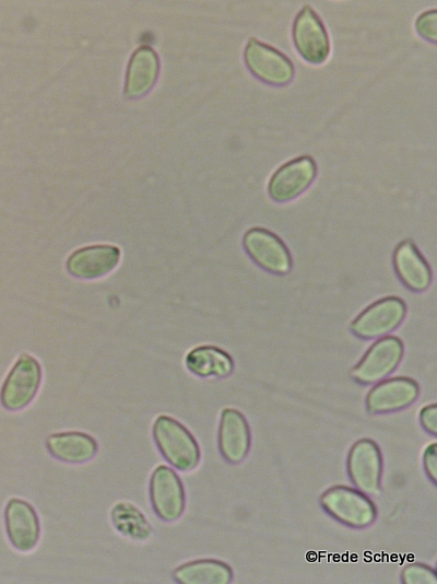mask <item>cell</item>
Instances as JSON below:
<instances>
[{"mask_svg": "<svg viewBox=\"0 0 437 584\" xmlns=\"http://www.w3.org/2000/svg\"><path fill=\"white\" fill-rule=\"evenodd\" d=\"M152 433L160 453L170 466L181 471H190L199 465V444L179 421L161 414L153 423Z\"/></svg>", "mask_w": 437, "mask_h": 584, "instance_id": "cell-1", "label": "cell"}, {"mask_svg": "<svg viewBox=\"0 0 437 584\" xmlns=\"http://www.w3.org/2000/svg\"><path fill=\"white\" fill-rule=\"evenodd\" d=\"M173 577L180 584H228L233 580V570L221 560L199 559L177 567Z\"/></svg>", "mask_w": 437, "mask_h": 584, "instance_id": "cell-20", "label": "cell"}, {"mask_svg": "<svg viewBox=\"0 0 437 584\" xmlns=\"http://www.w3.org/2000/svg\"><path fill=\"white\" fill-rule=\"evenodd\" d=\"M322 510L336 522L355 529H363L377 518L373 500L356 488L336 484L328 488L319 498Z\"/></svg>", "mask_w": 437, "mask_h": 584, "instance_id": "cell-2", "label": "cell"}, {"mask_svg": "<svg viewBox=\"0 0 437 584\" xmlns=\"http://www.w3.org/2000/svg\"><path fill=\"white\" fill-rule=\"evenodd\" d=\"M187 369L199 377H226L234 371L233 358L223 349L204 344L191 349L185 359Z\"/></svg>", "mask_w": 437, "mask_h": 584, "instance_id": "cell-19", "label": "cell"}, {"mask_svg": "<svg viewBox=\"0 0 437 584\" xmlns=\"http://www.w3.org/2000/svg\"><path fill=\"white\" fill-rule=\"evenodd\" d=\"M115 245L95 244L74 250L66 261L67 271L79 279H97L113 271L120 260Z\"/></svg>", "mask_w": 437, "mask_h": 584, "instance_id": "cell-14", "label": "cell"}, {"mask_svg": "<svg viewBox=\"0 0 437 584\" xmlns=\"http://www.w3.org/2000/svg\"><path fill=\"white\" fill-rule=\"evenodd\" d=\"M217 445L222 457L229 464L241 463L251 446V432L245 416L237 409H223L218 423Z\"/></svg>", "mask_w": 437, "mask_h": 584, "instance_id": "cell-13", "label": "cell"}, {"mask_svg": "<svg viewBox=\"0 0 437 584\" xmlns=\"http://www.w3.org/2000/svg\"><path fill=\"white\" fill-rule=\"evenodd\" d=\"M157 54L149 46L138 48L131 56L126 74L125 95L130 98L147 93L158 75Z\"/></svg>", "mask_w": 437, "mask_h": 584, "instance_id": "cell-17", "label": "cell"}, {"mask_svg": "<svg viewBox=\"0 0 437 584\" xmlns=\"http://www.w3.org/2000/svg\"><path fill=\"white\" fill-rule=\"evenodd\" d=\"M405 314L406 306L400 297L387 296L359 313L351 323L350 329L362 339L380 338L398 328Z\"/></svg>", "mask_w": 437, "mask_h": 584, "instance_id": "cell-6", "label": "cell"}, {"mask_svg": "<svg viewBox=\"0 0 437 584\" xmlns=\"http://www.w3.org/2000/svg\"><path fill=\"white\" fill-rule=\"evenodd\" d=\"M110 517L115 528L130 539L143 541L152 534V527L144 514L130 502L116 503Z\"/></svg>", "mask_w": 437, "mask_h": 584, "instance_id": "cell-21", "label": "cell"}, {"mask_svg": "<svg viewBox=\"0 0 437 584\" xmlns=\"http://www.w3.org/2000/svg\"><path fill=\"white\" fill-rule=\"evenodd\" d=\"M416 32L425 39L433 43L437 37V12L436 10L423 12L415 22Z\"/></svg>", "mask_w": 437, "mask_h": 584, "instance_id": "cell-23", "label": "cell"}, {"mask_svg": "<svg viewBox=\"0 0 437 584\" xmlns=\"http://www.w3.org/2000/svg\"><path fill=\"white\" fill-rule=\"evenodd\" d=\"M315 176L316 164L310 156L293 159L271 176L268 192L277 202L293 200L310 186Z\"/></svg>", "mask_w": 437, "mask_h": 584, "instance_id": "cell-12", "label": "cell"}, {"mask_svg": "<svg viewBox=\"0 0 437 584\" xmlns=\"http://www.w3.org/2000/svg\"><path fill=\"white\" fill-rule=\"evenodd\" d=\"M423 467L427 478L434 486L437 482V444L433 442L423 453Z\"/></svg>", "mask_w": 437, "mask_h": 584, "instance_id": "cell-24", "label": "cell"}, {"mask_svg": "<svg viewBox=\"0 0 437 584\" xmlns=\"http://www.w3.org/2000/svg\"><path fill=\"white\" fill-rule=\"evenodd\" d=\"M393 267L401 282L414 292L425 291L432 282L429 265L411 240L395 247Z\"/></svg>", "mask_w": 437, "mask_h": 584, "instance_id": "cell-16", "label": "cell"}, {"mask_svg": "<svg viewBox=\"0 0 437 584\" xmlns=\"http://www.w3.org/2000/svg\"><path fill=\"white\" fill-rule=\"evenodd\" d=\"M4 525L11 545L23 552L38 542L40 525L35 509L21 499H10L4 510Z\"/></svg>", "mask_w": 437, "mask_h": 584, "instance_id": "cell-15", "label": "cell"}, {"mask_svg": "<svg viewBox=\"0 0 437 584\" xmlns=\"http://www.w3.org/2000/svg\"><path fill=\"white\" fill-rule=\"evenodd\" d=\"M42 382L39 362L28 353H22L9 371L0 389V402L10 411H17L31 404Z\"/></svg>", "mask_w": 437, "mask_h": 584, "instance_id": "cell-4", "label": "cell"}, {"mask_svg": "<svg viewBox=\"0 0 437 584\" xmlns=\"http://www.w3.org/2000/svg\"><path fill=\"white\" fill-rule=\"evenodd\" d=\"M248 256L262 269L274 275H285L292 268L291 254L283 241L269 230L253 227L243 238Z\"/></svg>", "mask_w": 437, "mask_h": 584, "instance_id": "cell-8", "label": "cell"}, {"mask_svg": "<svg viewBox=\"0 0 437 584\" xmlns=\"http://www.w3.org/2000/svg\"><path fill=\"white\" fill-rule=\"evenodd\" d=\"M401 582L404 584H436V571L425 563L412 562L402 569Z\"/></svg>", "mask_w": 437, "mask_h": 584, "instance_id": "cell-22", "label": "cell"}, {"mask_svg": "<svg viewBox=\"0 0 437 584\" xmlns=\"http://www.w3.org/2000/svg\"><path fill=\"white\" fill-rule=\"evenodd\" d=\"M403 353V342L399 337H380L352 367L350 375L362 385L377 383L387 378L398 367Z\"/></svg>", "mask_w": 437, "mask_h": 584, "instance_id": "cell-3", "label": "cell"}, {"mask_svg": "<svg viewBox=\"0 0 437 584\" xmlns=\"http://www.w3.org/2000/svg\"><path fill=\"white\" fill-rule=\"evenodd\" d=\"M382 470V454L374 440L363 437L351 446L346 458V471L356 489L367 495H378Z\"/></svg>", "mask_w": 437, "mask_h": 584, "instance_id": "cell-5", "label": "cell"}, {"mask_svg": "<svg viewBox=\"0 0 437 584\" xmlns=\"http://www.w3.org/2000/svg\"><path fill=\"white\" fill-rule=\"evenodd\" d=\"M420 395L417 382L408 376H395L377 382L365 398L370 414H386L411 406Z\"/></svg>", "mask_w": 437, "mask_h": 584, "instance_id": "cell-10", "label": "cell"}, {"mask_svg": "<svg viewBox=\"0 0 437 584\" xmlns=\"http://www.w3.org/2000/svg\"><path fill=\"white\" fill-rule=\"evenodd\" d=\"M149 489L152 507L161 519L174 522L182 515L185 489L174 469L158 465L151 475Z\"/></svg>", "mask_w": 437, "mask_h": 584, "instance_id": "cell-7", "label": "cell"}, {"mask_svg": "<svg viewBox=\"0 0 437 584\" xmlns=\"http://www.w3.org/2000/svg\"><path fill=\"white\" fill-rule=\"evenodd\" d=\"M46 446L55 458L69 464L85 463L97 452L95 439L81 431L54 433L47 437Z\"/></svg>", "mask_w": 437, "mask_h": 584, "instance_id": "cell-18", "label": "cell"}, {"mask_svg": "<svg viewBox=\"0 0 437 584\" xmlns=\"http://www.w3.org/2000/svg\"><path fill=\"white\" fill-rule=\"evenodd\" d=\"M418 419L425 432H427L428 434L433 436L437 435V405L436 404L424 406L420 410Z\"/></svg>", "mask_w": 437, "mask_h": 584, "instance_id": "cell-25", "label": "cell"}, {"mask_svg": "<svg viewBox=\"0 0 437 584\" xmlns=\"http://www.w3.org/2000/svg\"><path fill=\"white\" fill-rule=\"evenodd\" d=\"M292 37L297 51L306 61L319 65L328 58L330 52L328 33L309 5H305L295 17Z\"/></svg>", "mask_w": 437, "mask_h": 584, "instance_id": "cell-11", "label": "cell"}, {"mask_svg": "<svg viewBox=\"0 0 437 584\" xmlns=\"http://www.w3.org/2000/svg\"><path fill=\"white\" fill-rule=\"evenodd\" d=\"M244 59L251 73L268 84L284 85L294 77V66L284 54L253 37L245 47Z\"/></svg>", "mask_w": 437, "mask_h": 584, "instance_id": "cell-9", "label": "cell"}]
</instances>
